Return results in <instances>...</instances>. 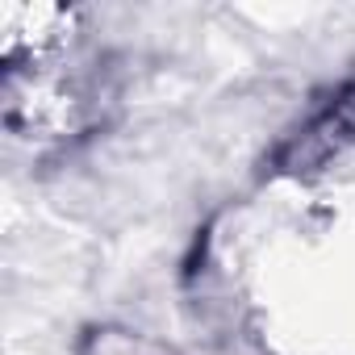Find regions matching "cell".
<instances>
[{"label": "cell", "instance_id": "1", "mask_svg": "<svg viewBox=\"0 0 355 355\" xmlns=\"http://www.w3.org/2000/svg\"><path fill=\"white\" fill-rule=\"evenodd\" d=\"M76 355H171V351H167L159 338H150V334H142V330H134V326L105 322V326H92V330L80 338Z\"/></svg>", "mask_w": 355, "mask_h": 355}]
</instances>
